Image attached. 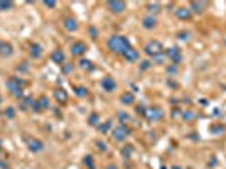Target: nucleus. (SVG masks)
<instances>
[{"mask_svg":"<svg viewBox=\"0 0 226 169\" xmlns=\"http://www.w3.org/2000/svg\"><path fill=\"white\" fill-rule=\"evenodd\" d=\"M108 48H110V51L115 52V54H122V56H123L132 46H130V42H128L127 37L113 36V37H110V41H108Z\"/></svg>","mask_w":226,"mask_h":169,"instance_id":"f257e3e1","label":"nucleus"},{"mask_svg":"<svg viewBox=\"0 0 226 169\" xmlns=\"http://www.w3.org/2000/svg\"><path fill=\"white\" fill-rule=\"evenodd\" d=\"M143 51H145L149 56H152V58H157V56H161L162 52H164V48H162V44L159 42V41H152V42H149V44L145 46Z\"/></svg>","mask_w":226,"mask_h":169,"instance_id":"f03ea898","label":"nucleus"},{"mask_svg":"<svg viewBox=\"0 0 226 169\" xmlns=\"http://www.w3.org/2000/svg\"><path fill=\"white\" fill-rule=\"evenodd\" d=\"M22 86H24V81L19 80V78L9 80V88H10V92H14L15 96H22Z\"/></svg>","mask_w":226,"mask_h":169,"instance_id":"7ed1b4c3","label":"nucleus"},{"mask_svg":"<svg viewBox=\"0 0 226 169\" xmlns=\"http://www.w3.org/2000/svg\"><path fill=\"white\" fill-rule=\"evenodd\" d=\"M128 134H130V130H128L125 125H118V127H115V129L111 130V135L115 140H125Z\"/></svg>","mask_w":226,"mask_h":169,"instance_id":"20e7f679","label":"nucleus"},{"mask_svg":"<svg viewBox=\"0 0 226 169\" xmlns=\"http://www.w3.org/2000/svg\"><path fill=\"white\" fill-rule=\"evenodd\" d=\"M145 115H147L149 120H161V118L164 117V112L159 107H154V108H149V110L145 112Z\"/></svg>","mask_w":226,"mask_h":169,"instance_id":"39448f33","label":"nucleus"},{"mask_svg":"<svg viewBox=\"0 0 226 169\" xmlns=\"http://www.w3.org/2000/svg\"><path fill=\"white\" fill-rule=\"evenodd\" d=\"M167 58L171 59L174 64H177V63H181V59H182V54H181V51H179L177 48H171L167 51Z\"/></svg>","mask_w":226,"mask_h":169,"instance_id":"423d86ee","label":"nucleus"},{"mask_svg":"<svg viewBox=\"0 0 226 169\" xmlns=\"http://www.w3.org/2000/svg\"><path fill=\"white\" fill-rule=\"evenodd\" d=\"M108 9L115 14H120V12L125 10V2H118V0H113V2H108Z\"/></svg>","mask_w":226,"mask_h":169,"instance_id":"0eeeda50","label":"nucleus"},{"mask_svg":"<svg viewBox=\"0 0 226 169\" xmlns=\"http://www.w3.org/2000/svg\"><path fill=\"white\" fill-rule=\"evenodd\" d=\"M27 147H29V151H32V152H39V151H42V142L41 140H37V139H29L27 140Z\"/></svg>","mask_w":226,"mask_h":169,"instance_id":"6e6552de","label":"nucleus"},{"mask_svg":"<svg viewBox=\"0 0 226 169\" xmlns=\"http://www.w3.org/2000/svg\"><path fill=\"white\" fill-rule=\"evenodd\" d=\"M101 86H103V90H105V92H113V90H115V86H117V83L113 81V78L106 76V78H103V80H101Z\"/></svg>","mask_w":226,"mask_h":169,"instance_id":"1a4fd4ad","label":"nucleus"},{"mask_svg":"<svg viewBox=\"0 0 226 169\" xmlns=\"http://www.w3.org/2000/svg\"><path fill=\"white\" fill-rule=\"evenodd\" d=\"M84 51H86V44H84V42H74V44L71 46V52H73L74 56H81Z\"/></svg>","mask_w":226,"mask_h":169,"instance_id":"9d476101","label":"nucleus"},{"mask_svg":"<svg viewBox=\"0 0 226 169\" xmlns=\"http://www.w3.org/2000/svg\"><path fill=\"white\" fill-rule=\"evenodd\" d=\"M191 9H192L191 12L203 14V12H204V9H206V4H204V2H192V4H191Z\"/></svg>","mask_w":226,"mask_h":169,"instance_id":"9b49d317","label":"nucleus"},{"mask_svg":"<svg viewBox=\"0 0 226 169\" xmlns=\"http://www.w3.org/2000/svg\"><path fill=\"white\" fill-rule=\"evenodd\" d=\"M123 58L127 59V61H137L139 59V51H135L133 48H130L127 52L123 54Z\"/></svg>","mask_w":226,"mask_h":169,"instance_id":"f8f14e48","label":"nucleus"},{"mask_svg":"<svg viewBox=\"0 0 226 169\" xmlns=\"http://www.w3.org/2000/svg\"><path fill=\"white\" fill-rule=\"evenodd\" d=\"M76 20L74 19H71V17H68V19H64V29L66 31H76Z\"/></svg>","mask_w":226,"mask_h":169,"instance_id":"ddd939ff","label":"nucleus"},{"mask_svg":"<svg viewBox=\"0 0 226 169\" xmlns=\"http://www.w3.org/2000/svg\"><path fill=\"white\" fill-rule=\"evenodd\" d=\"M175 15H177L179 19L186 20V19L191 17V10H187V9H177V10H175Z\"/></svg>","mask_w":226,"mask_h":169,"instance_id":"4468645a","label":"nucleus"},{"mask_svg":"<svg viewBox=\"0 0 226 169\" xmlns=\"http://www.w3.org/2000/svg\"><path fill=\"white\" fill-rule=\"evenodd\" d=\"M0 54H2V56H10L12 54V46L0 42Z\"/></svg>","mask_w":226,"mask_h":169,"instance_id":"2eb2a0df","label":"nucleus"},{"mask_svg":"<svg viewBox=\"0 0 226 169\" xmlns=\"http://www.w3.org/2000/svg\"><path fill=\"white\" fill-rule=\"evenodd\" d=\"M155 24H157V20L154 17H145L143 19V27H145V29H154Z\"/></svg>","mask_w":226,"mask_h":169,"instance_id":"dca6fc26","label":"nucleus"},{"mask_svg":"<svg viewBox=\"0 0 226 169\" xmlns=\"http://www.w3.org/2000/svg\"><path fill=\"white\" fill-rule=\"evenodd\" d=\"M42 49H41V46L39 44H32L30 46V56H32V58H41V54H42Z\"/></svg>","mask_w":226,"mask_h":169,"instance_id":"f3484780","label":"nucleus"},{"mask_svg":"<svg viewBox=\"0 0 226 169\" xmlns=\"http://www.w3.org/2000/svg\"><path fill=\"white\" fill-rule=\"evenodd\" d=\"M52 61L64 63V54H62V51H54V52H52Z\"/></svg>","mask_w":226,"mask_h":169,"instance_id":"a211bd4d","label":"nucleus"},{"mask_svg":"<svg viewBox=\"0 0 226 169\" xmlns=\"http://www.w3.org/2000/svg\"><path fill=\"white\" fill-rule=\"evenodd\" d=\"M37 105H39L41 110H44V108H48V107H49V100L46 98V96H41L39 102H37Z\"/></svg>","mask_w":226,"mask_h":169,"instance_id":"6ab92c4d","label":"nucleus"},{"mask_svg":"<svg viewBox=\"0 0 226 169\" xmlns=\"http://www.w3.org/2000/svg\"><path fill=\"white\" fill-rule=\"evenodd\" d=\"M120 100L123 103H133V95H132V93H123Z\"/></svg>","mask_w":226,"mask_h":169,"instance_id":"aec40b11","label":"nucleus"},{"mask_svg":"<svg viewBox=\"0 0 226 169\" xmlns=\"http://www.w3.org/2000/svg\"><path fill=\"white\" fill-rule=\"evenodd\" d=\"M56 98H58L59 102H62V103H64L66 100H68V96H66L64 90H58V92H56Z\"/></svg>","mask_w":226,"mask_h":169,"instance_id":"412c9836","label":"nucleus"},{"mask_svg":"<svg viewBox=\"0 0 226 169\" xmlns=\"http://www.w3.org/2000/svg\"><path fill=\"white\" fill-rule=\"evenodd\" d=\"M110 125H111V124H110V122H105V124L98 125V129L101 130V134H106V132H108V129H110Z\"/></svg>","mask_w":226,"mask_h":169,"instance_id":"4be33fe9","label":"nucleus"},{"mask_svg":"<svg viewBox=\"0 0 226 169\" xmlns=\"http://www.w3.org/2000/svg\"><path fill=\"white\" fill-rule=\"evenodd\" d=\"M118 118H120V122H122V124H125V122H128V118H130V117H128V115L125 113V112H120V113H118Z\"/></svg>","mask_w":226,"mask_h":169,"instance_id":"5701e85b","label":"nucleus"},{"mask_svg":"<svg viewBox=\"0 0 226 169\" xmlns=\"http://www.w3.org/2000/svg\"><path fill=\"white\" fill-rule=\"evenodd\" d=\"M147 9H149V12H159V4H149L147 5Z\"/></svg>","mask_w":226,"mask_h":169,"instance_id":"b1692460","label":"nucleus"},{"mask_svg":"<svg viewBox=\"0 0 226 169\" xmlns=\"http://www.w3.org/2000/svg\"><path fill=\"white\" fill-rule=\"evenodd\" d=\"M84 164H86L90 169H95V166H93V161H91V157H90V156H88V157L84 159Z\"/></svg>","mask_w":226,"mask_h":169,"instance_id":"393cba45","label":"nucleus"},{"mask_svg":"<svg viewBox=\"0 0 226 169\" xmlns=\"http://www.w3.org/2000/svg\"><path fill=\"white\" fill-rule=\"evenodd\" d=\"M12 7V2H0V9L5 10V9H10Z\"/></svg>","mask_w":226,"mask_h":169,"instance_id":"a878e982","label":"nucleus"},{"mask_svg":"<svg viewBox=\"0 0 226 169\" xmlns=\"http://www.w3.org/2000/svg\"><path fill=\"white\" fill-rule=\"evenodd\" d=\"M96 122H98V115H96V113H93L91 117H90V124H91V125H95Z\"/></svg>","mask_w":226,"mask_h":169,"instance_id":"bb28decb","label":"nucleus"},{"mask_svg":"<svg viewBox=\"0 0 226 169\" xmlns=\"http://www.w3.org/2000/svg\"><path fill=\"white\" fill-rule=\"evenodd\" d=\"M5 115H7L9 118H14V110H12V108H7V110H5Z\"/></svg>","mask_w":226,"mask_h":169,"instance_id":"cd10ccee","label":"nucleus"},{"mask_svg":"<svg viewBox=\"0 0 226 169\" xmlns=\"http://www.w3.org/2000/svg\"><path fill=\"white\" fill-rule=\"evenodd\" d=\"M184 117H186V118H184V120H187V122H189V120H192L194 113H192V112H187V113H184Z\"/></svg>","mask_w":226,"mask_h":169,"instance_id":"c85d7f7f","label":"nucleus"},{"mask_svg":"<svg viewBox=\"0 0 226 169\" xmlns=\"http://www.w3.org/2000/svg\"><path fill=\"white\" fill-rule=\"evenodd\" d=\"M90 64H91V63H90V61H84V59L79 63V66H81V68H90Z\"/></svg>","mask_w":226,"mask_h":169,"instance_id":"c756f323","label":"nucleus"},{"mask_svg":"<svg viewBox=\"0 0 226 169\" xmlns=\"http://www.w3.org/2000/svg\"><path fill=\"white\" fill-rule=\"evenodd\" d=\"M78 95L84 96V95H86V90H84V88H78Z\"/></svg>","mask_w":226,"mask_h":169,"instance_id":"7c9ffc66","label":"nucleus"},{"mask_svg":"<svg viewBox=\"0 0 226 169\" xmlns=\"http://www.w3.org/2000/svg\"><path fill=\"white\" fill-rule=\"evenodd\" d=\"M149 68H150V63H149V61L142 63V70H149Z\"/></svg>","mask_w":226,"mask_h":169,"instance_id":"2f4dec72","label":"nucleus"},{"mask_svg":"<svg viewBox=\"0 0 226 169\" xmlns=\"http://www.w3.org/2000/svg\"><path fill=\"white\" fill-rule=\"evenodd\" d=\"M187 36H189L187 32H182V34L179 32V39H187Z\"/></svg>","mask_w":226,"mask_h":169,"instance_id":"473e14b6","label":"nucleus"},{"mask_svg":"<svg viewBox=\"0 0 226 169\" xmlns=\"http://www.w3.org/2000/svg\"><path fill=\"white\" fill-rule=\"evenodd\" d=\"M96 147H98L100 151H105V144H103V142H98V144H96Z\"/></svg>","mask_w":226,"mask_h":169,"instance_id":"72a5a7b5","label":"nucleus"},{"mask_svg":"<svg viewBox=\"0 0 226 169\" xmlns=\"http://www.w3.org/2000/svg\"><path fill=\"white\" fill-rule=\"evenodd\" d=\"M44 5H48V7H56V2H44Z\"/></svg>","mask_w":226,"mask_h":169,"instance_id":"f704fd0d","label":"nucleus"}]
</instances>
